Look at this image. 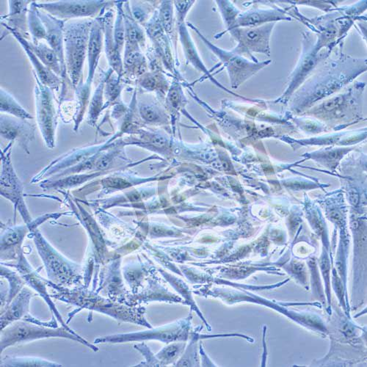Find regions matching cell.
<instances>
[{"mask_svg":"<svg viewBox=\"0 0 367 367\" xmlns=\"http://www.w3.org/2000/svg\"><path fill=\"white\" fill-rule=\"evenodd\" d=\"M92 25L93 21L88 20L68 23L64 26L65 68L75 90L83 84V65L88 55Z\"/></svg>","mask_w":367,"mask_h":367,"instance_id":"1","label":"cell"},{"mask_svg":"<svg viewBox=\"0 0 367 367\" xmlns=\"http://www.w3.org/2000/svg\"><path fill=\"white\" fill-rule=\"evenodd\" d=\"M103 4V1H60L36 3V6L54 17L62 20L94 16Z\"/></svg>","mask_w":367,"mask_h":367,"instance_id":"2","label":"cell"},{"mask_svg":"<svg viewBox=\"0 0 367 367\" xmlns=\"http://www.w3.org/2000/svg\"><path fill=\"white\" fill-rule=\"evenodd\" d=\"M37 85L35 88L38 120L42 133L46 142L53 144L54 116L55 108L53 105V94L52 89L43 85L36 76Z\"/></svg>","mask_w":367,"mask_h":367,"instance_id":"3","label":"cell"},{"mask_svg":"<svg viewBox=\"0 0 367 367\" xmlns=\"http://www.w3.org/2000/svg\"><path fill=\"white\" fill-rule=\"evenodd\" d=\"M38 15L46 30V41L61 62L63 71L66 74L64 54V21L54 17L48 13L38 11Z\"/></svg>","mask_w":367,"mask_h":367,"instance_id":"4","label":"cell"},{"mask_svg":"<svg viewBox=\"0 0 367 367\" xmlns=\"http://www.w3.org/2000/svg\"><path fill=\"white\" fill-rule=\"evenodd\" d=\"M6 27V29L12 33L13 36H14L15 38L18 40V41L21 43V46L24 48L25 51L26 52L27 55L31 62L32 64L33 65L34 68L35 72L37 74L36 76H38V80L43 85H46L48 88H51L52 90H59L60 84H61V80L60 77L54 73L52 70L48 68L47 67L45 66L43 64V63L38 59V58L35 55V54L30 50L29 47L27 46L26 43H25V38L24 37L21 36L18 32L16 30L12 29V28H9V27L6 26V25H3Z\"/></svg>","mask_w":367,"mask_h":367,"instance_id":"5","label":"cell"},{"mask_svg":"<svg viewBox=\"0 0 367 367\" xmlns=\"http://www.w3.org/2000/svg\"><path fill=\"white\" fill-rule=\"evenodd\" d=\"M102 47V28L100 21H93L90 38H89L88 57V76L85 85L90 87L93 82L95 68L98 65L100 54Z\"/></svg>","mask_w":367,"mask_h":367,"instance_id":"6","label":"cell"},{"mask_svg":"<svg viewBox=\"0 0 367 367\" xmlns=\"http://www.w3.org/2000/svg\"><path fill=\"white\" fill-rule=\"evenodd\" d=\"M25 43L45 66L52 70L58 76H61L62 78L65 79V75L66 74L63 71L61 62L53 48L48 47L44 43H40V42L35 44L33 42H30L25 39Z\"/></svg>","mask_w":367,"mask_h":367,"instance_id":"7","label":"cell"},{"mask_svg":"<svg viewBox=\"0 0 367 367\" xmlns=\"http://www.w3.org/2000/svg\"><path fill=\"white\" fill-rule=\"evenodd\" d=\"M33 1H9L10 13L8 18V24L2 23L12 29L16 30L25 39H28V30H26V13L28 11V5Z\"/></svg>","mask_w":367,"mask_h":367,"instance_id":"8","label":"cell"},{"mask_svg":"<svg viewBox=\"0 0 367 367\" xmlns=\"http://www.w3.org/2000/svg\"><path fill=\"white\" fill-rule=\"evenodd\" d=\"M271 27H264L259 29L240 30L239 38L246 48L253 51L264 52L268 50V37Z\"/></svg>","mask_w":367,"mask_h":367,"instance_id":"9","label":"cell"},{"mask_svg":"<svg viewBox=\"0 0 367 367\" xmlns=\"http://www.w3.org/2000/svg\"><path fill=\"white\" fill-rule=\"evenodd\" d=\"M219 55L225 57L226 63H227V67L230 71L234 85H239L250 75H253L255 68H256L255 65L249 64L246 60L237 57L231 56L226 54L224 55L221 53Z\"/></svg>","mask_w":367,"mask_h":367,"instance_id":"10","label":"cell"},{"mask_svg":"<svg viewBox=\"0 0 367 367\" xmlns=\"http://www.w3.org/2000/svg\"><path fill=\"white\" fill-rule=\"evenodd\" d=\"M24 124L18 123L16 120H6L1 117V135L8 140H16L28 143L31 137L30 131L26 132Z\"/></svg>","mask_w":367,"mask_h":367,"instance_id":"11","label":"cell"},{"mask_svg":"<svg viewBox=\"0 0 367 367\" xmlns=\"http://www.w3.org/2000/svg\"><path fill=\"white\" fill-rule=\"evenodd\" d=\"M38 11L36 2L33 1L28 11V27L33 43L35 44L39 43L40 40L46 39V28L38 15Z\"/></svg>","mask_w":367,"mask_h":367,"instance_id":"12","label":"cell"},{"mask_svg":"<svg viewBox=\"0 0 367 367\" xmlns=\"http://www.w3.org/2000/svg\"><path fill=\"white\" fill-rule=\"evenodd\" d=\"M105 27H106L105 28V30H106L105 31L106 32L105 50H106L107 57L108 58L109 63L113 67V69L118 75H120L122 72L121 60H120V53L117 50L115 42H113L111 18L107 20V24Z\"/></svg>","mask_w":367,"mask_h":367,"instance_id":"13","label":"cell"},{"mask_svg":"<svg viewBox=\"0 0 367 367\" xmlns=\"http://www.w3.org/2000/svg\"><path fill=\"white\" fill-rule=\"evenodd\" d=\"M1 112L12 114L15 116L21 119L32 118L26 110L23 108L16 101L13 95L10 94L5 89L1 88V101H0Z\"/></svg>","mask_w":367,"mask_h":367,"instance_id":"14","label":"cell"},{"mask_svg":"<svg viewBox=\"0 0 367 367\" xmlns=\"http://www.w3.org/2000/svg\"><path fill=\"white\" fill-rule=\"evenodd\" d=\"M277 18H279L277 13L272 11H261V12L249 13L242 16V18H239L238 24L240 26H257L261 23L276 19Z\"/></svg>","mask_w":367,"mask_h":367,"instance_id":"15","label":"cell"},{"mask_svg":"<svg viewBox=\"0 0 367 367\" xmlns=\"http://www.w3.org/2000/svg\"><path fill=\"white\" fill-rule=\"evenodd\" d=\"M160 13V22L162 28L167 33H170L173 21L172 3L170 1H164L161 5Z\"/></svg>","mask_w":367,"mask_h":367,"instance_id":"16","label":"cell"},{"mask_svg":"<svg viewBox=\"0 0 367 367\" xmlns=\"http://www.w3.org/2000/svg\"><path fill=\"white\" fill-rule=\"evenodd\" d=\"M125 23L124 22L123 14L121 11L118 12L115 21V32H114V41L117 50L120 51L125 43L126 38Z\"/></svg>","mask_w":367,"mask_h":367,"instance_id":"17","label":"cell"},{"mask_svg":"<svg viewBox=\"0 0 367 367\" xmlns=\"http://www.w3.org/2000/svg\"><path fill=\"white\" fill-rule=\"evenodd\" d=\"M104 88V82H102L95 90V94L92 100L90 105V115L92 118H95L97 116L102 105V90Z\"/></svg>","mask_w":367,"mask_h":367,"instance_id":"18","label":"cell"},{"mask_svg":"<svg viewBox=\"0 0 367 367\" xmlns=\"http://www.w3.org/2000/svg\"><path fill=\"white\" fill-rule=\"evenodd\" d=\"M140 115L144 120L149 122H153L159 118L158 113L153 107L149 105H143L140 107Z\"/></svg>","mask_w":367,"mask_h":367,"instance_id":"19","label":"cell"},{"mask_svg":"<svg viewBox=\"0 0 367 367\" xmlns=\"http://www.w3.org/2000/svg\"><path fill=\"white\" fill-rule=\"evenodd\" d=\"M104 184L107 187H113V188L122 189L130 187L131 184L119 178H110L104 181Z\"/></svg>","mask_w":367,"mask_h":367,"instance_id":"20","label":"cell"},{"mask_svg":"<svg viewBox=\"0 0 367 367\" xmlns=\"http://www.w3.org/2000/svg\"><path fill=\"white\" fill-rule=\"evenodd\" d=\"M119 93V86L115 80H110L107 84V93L109 97L114 100Z\"/></svg>","mask_w":367,"mask_h":367,"instance_id":"21","label":"cell"},{"mask_svg":"<svg viewBox=\"0 0 367 367\" xmlns=\"http://www.w3.org/2000/svg\"><path fill=\"white\" fill-rule=\"evenodd\" d=\"M112 159L110 156H102V157H100V158L96 161V162H95V166H96L97 168L105 170V169L107 168V167L110 165Z\"/></svg>","mask_w":367,"mask_h":367,"instance_id":"22","label":"cell"},{"mask_svg":"<svg viewBox=\"0 0 367 367\" xmlns=\"http://www.w3.org/2000/svg\"><path fill=\"white\" fill-rule=\"evenodd\" d=\"M169 102L174 107H177L180 102V95H179V90L177 88H173L169 92L168 94Z\"/></svg>","mask_w":367,"mask_h":367,"instance_id":"23","label":"cell"},{"mask_svg":"<svg viewBox=\"0 0 367 367\" xmlns=\"http://www.w3.org/2000/svg\"><path fill=\"white\" fill-rule=\"evenodd\" d=\"M341 103H342V98H341V97L333 99V100H330V101L327 102L325 104V110H327V111H331V110H334L335 108L339 106Z\"/></svg>","mask_w":367,"mask_h":367,"instance_id":"24","label":"cell"},{"mask_svg":"<svg viewBox=\"0 0 367 367\" xmlns=\"http://www.w3.org/2000/svg\"><path fill=\"white\" fill-rule=\"evenodd\" d=\"M142 86L147 90H154L157 85L156 79L153 76H147L142 79L141 83Z\"/></svg>","mask_w":367,"mask_h":367,"instance_id":"25","label":"cell"},{"mask_svg":"<svg viewBox=\"0 0 367 367\" xmlns=\"http://www.w3.org/2000/svg\"><path fill=\"white\" fill-rule=\"evenodd\" d=\"M19 239L20 232H18V231H11V232L8 233L5 241H6V244H13L18 242Z\"/></svg>","mask_w":367,"mask_h":367,"instance_id":"26","label":"cell"},{"mask_svg":"<svg viewBox=\"0 0 367 367\" xmlns=\"http://www.w3.org/2000/svg\"><path fill=\"white\" fill-rule=\"evenodd\" d=\"M151 141H152L154 145L159 147H162L166 144L165 137L160 136V135H154V136L152 137V140H151Z\"/></svg>","mask_w":367,"mask_h":367,"instance_id":"27","label":"cell"},{"mask_svg":"<svg viewBox=\"0 0 367 367\" xmlns=\"http://www.w3.org/2000/svg\"><path fill=\"white\" fill-rule=\"evenodd\" d=\"M322 271H323V274H324L325 277H328V274H329V261L328 259H323L321 263Z\"/></svg>","mask_w":367,"mask_h":367,"instance_id":"28","label":"cell"},{"mask_svg":"<svg viewBox=\"0 0 367 367\" xmlns=\"http://www.w3.org/2000/svg\"><path fill=\"white\" fill-rule=\"evenodd\" d=\"M333 284H334L335 286H336L338 294L340 296H342L343 287L340 280L338 279V278H333Z\"/></svg>","mask_w":367,"mask_h":367,"instance_id":"29","label":"cell"},{"mask_svg":"<svg viewBox=\"0 0 367 367\" xmlns=\"http://www.w3.org/2000/svg\"><path fill=\"white\" fill-rule=\"evenodd\" d=\"M343 332L347 336H350L354 333V329H353V327L350 326V325H346V326L343 328Z\"/></svg>","mask_w":367,"mask_h":367,"instance_id":"30","label":"cell"},{"mask_svg":"<svg viewBox=\"0 0 367 367\" xmlns=\"http://www.w3.org/2000/svg\"><path fill=\"white\" fill-rule=\"evenodd\" d=\"M303 269H304V266L301 263H297L293 266V271L298 274H301L303 272Z\"/></svg>","mask_w":367,"mask_h":367,"instance_id":"31","label":"cell"},{"mask_svg":"<svg viewBox=\"0 0 367 367\" xmlns=\"http://www.w3.org/2000/svg\"><path fill=\"white\" fill-rule=\"evenodd\" d=\"M331 218L333 219V221H336V222H337L338 224H339V223L342 221V217H341V214L338 213V212H333V213H331Z\"/></svg>","mask_w":367,"mask_h":367,"instance_id":"32","label":"cell"},{"mask_svg":"<svg viewBox=\"0 0 367 367\" xmlns=\"http://www.w3.org/2000/svg\"><path fill=\"white\" fill-rule=\"evenodd\" d=\"M350 201L353 203L354 205L358 204V195L357 194L353 193L350 195Z\"/></svg>","mask_w":367,"mask_h":367,"instance_id":"33","label":"cell"}]
</instances>
